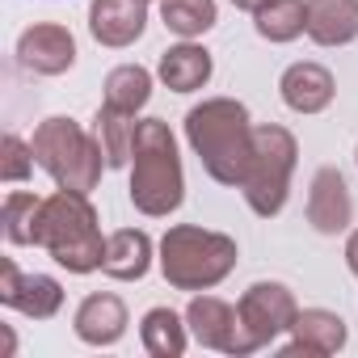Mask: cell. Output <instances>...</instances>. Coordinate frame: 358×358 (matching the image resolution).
<instances>
[{"label":"cell","instance_id":"obj_5","mask_svg":"<svg viewBox=\"0 0 358 358\" xmlns=\"http://www.w3.org/2000/svg\"><path fill=\"white\" fill-rule=\"evenodd\" d=\"M30 148H34L38 169L59 190H76V194L97 190L106 156H101V143L76 118H47V122H38Z\"/></svg>","mask_w":358,"mask_h":358},{"label":"cell","instance_id":"obj_21","mask_svg":"<svg viewBox=\"0 0 358 358\" xmlns=\"http://www.w3.org/2000/svg\"><path fill=\"white\" fill-rule=\"evenodd\" d=\"M186 329L190 324H182V316L173 308H152L139 320V337H143V350L152 358H182L186 354Z\"/></svg>","mask_w":358,"mask_h":358},{"label":"cell","instance_id":"obj_9","mask_svg":"<svg viewBox=\"0 0 358 358\" xmlns=\"http://www.w3.org/2000/svg\"><path fill=\"white\" fill-rule=\"evenodd\" d=\"M186 324H190V333H194L199 345L245 358L241 316H236V308H232L228 299H215V295H199V299H190V308H186Z\"/></svg>","mask_w":358,"mask_h":358},{"label":"cell","instance_id":"obj_7","mask_svg":"<svg viewBox=\"0 0 358 358\" xmlns=\"http://www.w3.org/2000/svg\"><path fill=\"white\" fill-rule=\"evenodd\" d=\"M236 316H241V341H245V354L278 341L282 333H291L295 316H299V303L295 295L282 287V282H253L241 303H236Z\"/></svg>","mask_w":358,"mask_h":358},{"label":"cell","instance_id":"obj_14","mask_svg":"<svg viewBox=\"0 0 358 358\" xmlns=\"http://www.w3.org/2000/svg\"><path fill=\"white\" fill-rule=\"evenodd\" d=\"M345 320L329 308H303L291 324V345L282 354H337L345 345Z\"/></svg>","mask_w":358,"mask_h":358},{"label":"cell","instance_id":"obj_20","mask_svg":"<svg viewBox=\"0 0 358 358\" xmlns=\"http://www.w3.org/2000/svg\"><path fill=\"white\" fill-rule=\"evenodd\" d=\"M253 30L266 43H291L308 30V0H262L253 9Z\"/></svg>","mask_w":358,"mask_h":358},{"label":"cell","instance_id":"obj_2","mask_svg":"<svg viewBox=\"0 0 358 358\" xmlns=\"http://www.w3.org/2000/svg\"><path fill=\"white\" fill-rule=\"evenodd\" d=\"M34 245L47 249L68 274H93V270H101L106 241H101V224H97V211H93L89 194L55 190L51 199H43Z\"/></svg>","mask_w":358,"mask_h":358},{"label":"cell","instance_id":"obj_25","mask_svg":"<svg viewBox=\"0 0 358 358\" xmlns=\"http://www.w3.org/2000/svg\"><path fill=\"white\" fill-rule=\"evenodd\" d=\"M34 164H38L34 160V148L22 135H5V143H0V177H5L9 186H17V182H26V177H30Z\"/></svg>","mask_w":358,"mask_h":358},{"label":"cell","instance_id":"obj_8","mask_svg":"<svg viewBox=\"0 0 358 358\" xmlns=\"http://www.w3.org/2000/svg\"><path fill=\"white\" fill-rule=\"evenodd\" d=\"M0 303L17 308L22 316L34 320H51L64 308V287L51 274H22L13 257L0 262Z\"/></svg>","mask_w":358,"mask_h":358},{"label":"cell","instance_id":"obj_4","mask_svg":"<svg viewBox=\"0 0 358 358\" xmlns=\"http://www.w3.org/2000/svg\"><path fill=\"white\" fill-rule=\"evenodd\" d=\"M236 241L194 224H177L160 241V274L177 291H211L236 270Z\"/></svg>","mask_w":358,"mask_h":358},{"label":"cell","instance_id":"obj_23","mask_svg":"<svg viewBox=\"0 0 358 358\" xmlns=\"http://www.w3.org/2000/svg\"><path fill=\"white\" fill-rule=\"evenodd\" d=\"M160 17L177 38H203L220 22V9L215 0H160Z\"/></svg>","mask_w":358,"mask_h":358},{"label":"cell","instance_id":"obj_17","mask_svg":"<svg viewBox=\"0 0 358 358\" xmlns=\"http://www.w3.org/2000/svg\"><path fill=\"white\" fill-rule=\"evenodd\" d=\"M320 47H345L358 38V0H308V30Z\"/></svg>","mask_w":358,"mask_h":358},{"label":"cell","instance_id":"obj_10","mask_svg":"<svg viewBox=\"0 0 358 358\" xmlns=\"http://www.w3.org/2000/svg\"><path fill=\"white\" fill-rule=\"evenodd\" d=\"M17 59L26 72H38V76H59L76 64V38L68 26H55V22H43V26H30L22 38H17Z\"/></svg>","mask_w":358,"mask_h":358},{"label":"cell","instance_id":"obj_15","mask_svg":"<svg viewBox=\"0 0 358 358\" xmlns=\"http://www.w3.org/2000/svg\"><path fill=\"white\" fill-rule=\"evenodd\" d=\"M72 329L85 345H114L127 333V303L118 295H89L76 308Z\"/></svg>","mask_w":358,"mask_h":358},{"label":"cell","instance_id":"obj_28","mask_svg":"<svg viewBox=\"0 0 358 358\" xmlns=\"http://www.w3.org/2000/svg\"><path fill=\"white\" fill-rule=\"evenodd\" d=\"M354 160H358V152H354Z\"/></svg>","mask_w":358,"mask_h":358},{"label":"cell","instance_id":"obj_27","mask_svg":"<svg viewBox=\"0 0 358 358\" xmlns=\"http://www.w3.org/2000/svg\"><path fill=\"white\" fill-rule=\"evenodd\" d=\"M232 5H236V9H245V13H253V9L262 5V0H232Z\"/></svg>","mask_w":358,"mask_h":358},{"label":"cell","instance_id":"obj_18","mask_svg":"<svg viewBox=\"0 0 358 358\" xmlns=\"http://www.w3.org/2000/svg\"><path fill=\"white\" fill-rule=\"evenodd\" d=\"M152 266V236L139 228H122L106 236V262L101 270L118 282H139Z\"/></svg>","mask_w":358,"mask_h":358},{"label":"cell","instance_id":"obj_24","mask_svg":"<svg viewBox=\"0 0 358 358\" xmlns=\"http://www.w3.org/2000/svg\"><path fill=\"white\" fill-rule=\"evenodd\" d=\"M38 207L43 199L38 194H26V190H13L5 199V241L9 245H34V228H38Z\"/></svg>","mask_w":358,"mask_h":358},{"label":"cell","instance_id":"obj_12","mask_svg":"<svg viewBox=\"0 0 358 358\" xmlns=\"http://www.w3.org/2000/svg\"><path fill=\"white\" fill-rule=\"evenodd\" d=\"M148 30V0H93L89 34L101 47H131Z\"/></svg>","mask_w":358,"mask_h":358},{"label":"cell","instance_id":"obj_6","mask_svg":"<svg viewBox=\"0 0 358 358\" xmlns=\"http://www.w3.org/2000/svg\"><path fill=\"white\" fill-rule=\"evenodd\" d=\"M295 156H299V143L287 127H274V122L253 127V156H249L245 182H241V194L253 207V215L274 220L287 207Z\"/></svg>","mask_w":358,"mask_h":358},{"label":"cell","instance_id":"obj_16","mask_svg":"<svg viewBox=\"0 0 358 358\" xmlns=\"http://www.w3.org/2000/svg\"><path fill=\"white\" fill-rule=\"evenodd\" d=\"M211 72H215V64H211V51L207 47H199V43H182V47H169L164 55H160V64H156V76L164 80V89H173V93H194V89H203L207 80H211Z\"/></svg>","mask_w":358,"mask_h":358},{"label":"cell","instance_id":"obj_13","mask_svg":"<svg viewBox=\"0 0 358 358\" xmlns=\"http://www.w3.org/2000/svg\"><path fill=\"white\" fill-rule=\"evenodd\" d=\"M278 93L295 114H320V110H329L337 85H333V72L320 64H291L278 80Z\"/></svg>","mask_w":358,"mask_h":358},{"label":"cell","instance_id":"obj_19","mask_svg":"<svg viewBox=\"0 0 358 358\" xmlns=\"http://www.w3.org/2000/svg\"><path fill=\"white\" fill-rule=\"evenodd\" d=\"M135 114H122L114 106H101L97 118H93V139L101 143V156H106V169H127L131 164V152H135Z\"/></svg>","mask_w":358,"mask_h":358},{"label":"cell","instance_id":"obj_26","mask_svg":"<svg viewBox=\"0 0 358 358\" xmlns=\"http://www.w3.org/2000/svg\"><path fill=\"white\" fill-rule=\"evenodd\" d=\"M345 266H350V274L358 278V232H350V241H345Z\"/></svg>","mask_w":358,"mask_h":358},{"label":"cell","instance_id":"obj_1","mask_svg":"<svg viewBox=\"0 0 358 358\" xmlns=\"http://www.w3.org/2000/svg\"><path fill=\"white\" fill-rule=\"evenodd\" d=\"M186 139L220 186L241 190L249 156H253V122H249V110L241 101L211 97V101L194 106L186 114Z\"/></svg>","mask_w":358,"mask_h":358},{"label":"cell","instance_id":"obj_11","mask_svg":"<svg viewBox=\"0 0 358 358\" xmlns=\"http://www.w3.org/2000/svg\"><path fill=\"white\" fill-rule=\"evenodd\" d=\"M350 215H354V199H350L345 177H341L333 164L316 169L312 190H308V224H312L320 236H337V232L350 228Z\"/></svg>","mask_w":358,"mask_h":358},{"label":"cell","instance_id":"obj_22","mask_svg":"<svg viewBox=\"0 0 358 358\" xmlns=\"http://www.w3.org/2000/svg\"><path fill=\"white\" fill-rule=\"evenodd\" d=\"M152 97V72L139 64H122L106 76V106L122 110V114H139Z\"/></svg>","mask_w":358,"mask_h":358},{"label":"cell","instance_id":"obj_3","mask_svg":"<svg viewBox=\"0 0 358 358\" xmlns=\"http://www.w3.org/2000/svg\"><path fill=\"white\" fill-rule=\"evenodd\" d=\"M186 199V177H182V156L169 122L160 118H139L135 131V152H131V203L135 211L160 220L173 215Z\"/></svg>","mask_w":358,"mask_h":358}]
</instances>
